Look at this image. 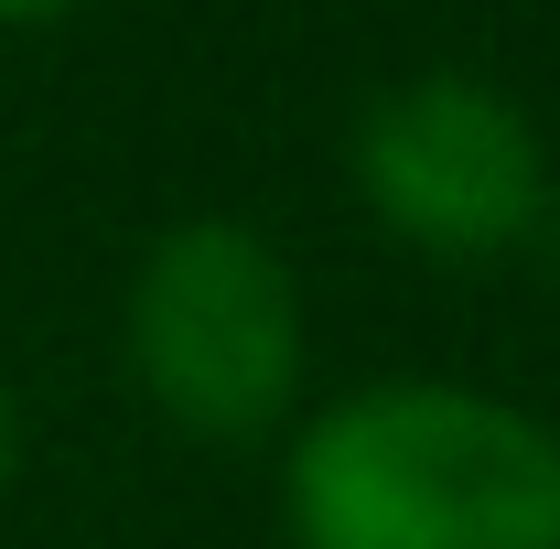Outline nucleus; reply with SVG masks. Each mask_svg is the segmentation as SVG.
Segmentation results:
<instances>
[{"instance_id":"nucleus-5","label":"nucleus","mask_w":560,"mask_h":549,"mask_svg":"<svg viewBox=\"0 0 560 549\" xmlns=\"http://www.w3.org/2000/svg\"><path fill=\"white\" fill-rule=\"evenodd\" d=\"M66 11H86V0H0L11 33H44V22H66Z\"/></svg>"},{"instance_id":"nucleus-2","label":"nucleus","mask_w":560,"mask_h":549,"mask_svg":"<svg viewBox=\"0 0 560 549\" xmlns=\"http://www.w3.org/2000/svg\"><path fill=\"white\" fill-rule=\"evenodd\" d=\"M140 399L184 442H270L302 399V280L248 215H173L119 302Z\"/></svg>"},{"instance_id":"nucleus-4","label":"nucleus","mask_w":560,"mask_h":549,"mask_svg":"<svg viewBox=\"0 0 560 549\" xmlns=\"http://www.w3.org/2000/svg\"><path fill=\"white\" fill-rule=\"evenodd\" d=\"M22 453H33V420H22V388L0 377V495H11V475H22Z\"/></svg>"},{"instance_id":"nucleus-3","label":"nucleus","mask_w":560,"mask_h":549,"mask_svg":"<svg viewBox=\"0 0 560 549\" xmlns=\"http://www.w3.org/2000/svg\"><path fill=\"white\" fill-rule=\"evenodd\" d=\"M346 184L399 248L442 259V270H486L517 259L560 206L550 140L517 108V86L475 66H420L366 97L346 130Z\"/></svg>"},{"instance_id":"nucleus-6","label":"nucleus","mask_w":560,"mask_h":549,"mask_svg":"<svg viewBox=\"0 0 560 549\" xmlns=\"http://www.w3.org/2000/svg\"><path fill=\"white\" fill-rule=\"evenodd\" d=\"M550 259H560V206H550Z\"/></svg>"},{"instance_id":"nucleus-1","label":"nucleus","mask_w":560,"mask_h":549,"mask_svg":"<svg viewBox=\"0 0 560 549\" xmlns=\"http://www.w3.org/2000/svg\"><path fill=\"white\" fill-rule=\"evenodd\" d=\"M291 549H560V431L464 377H366L280 453Z\"/></svg>"}]
</instances>
